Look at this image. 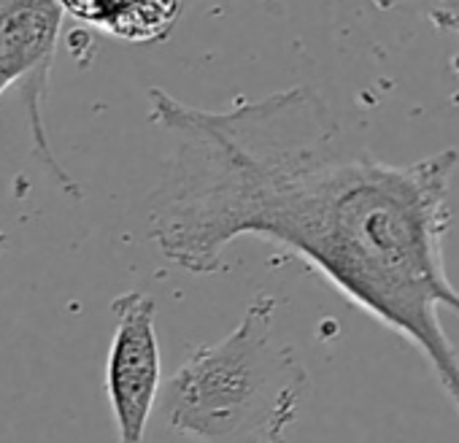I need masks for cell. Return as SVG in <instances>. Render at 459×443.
<instances>
[{
	"label": "cell",
	"mask_w": 459,
	"mask_h": 443,
	"mask_svg": "<svg viewBox=\"0 0 459 443\" xmlns=\"http://www.w3.org/2000/svg\"><path fill=\"white\" fill-rule=\"evenodd\" d=\"M149 119L173 138L146 219L173 265L219 274L249 236L290 249L411 343L459 413V352L440 325V308L459 314L443 255L456 149L386 162L311 87L224 111L152 87Z\"/></svg>",
	"instance_id": "obj_1"
},
{
	"label": "cell",
	"mask_w": 459,
	"mask_h": 443,
	"mask_svg": "<svg viewBox=\"0 0 459 443\" xmlns=\"http://www.w3.org/2000/svg\"><path fill=\"white\" fill-rule=\"evenodd\" d=\"M276 308L273 295H257L221 341L186 354L162 395L170 430L192 443H290L311 376L276 338Z\"/></svg>",
	"instance_id": "obj_2"
},
{
	"label": "cell",
	"mask_w": 459,
	"mask_h": 443,
	"mask_svg": "<svg viewBox=\"0 0 459 443\" xmlns=\"http://www.w3.org/2000/svg\"><path fill=\"white\" fill-rule=\"evenodd\" d=\"M63 20L65 14L57 0H0V98L17 84L22 87L36 154L49 165L71 197H82V189L55 160L41 119ZM4 247L6 236L0 233V249Z\"/></svg>",
	"instance_id": "obj_3"
},
{
	"label": "cell",
	"mask_w": 459,
	"mask_h": 443,
	"mask_svg": "<svg viewBox=\"0 0 459 443\" xmlns=\"http://www.w3.org/2000/svg\"><path fill=\"white\" fill-rule=\"evenodd\" d=\"M117 327L106 360V395L119 443H146V427L162 387L154 300L146 292L114 298Z\"/></svg>",
	"instance_id": "obj_4"
},
{
	"label": "cell",
	"mask_w": 459,
	"mask_h": 443,
	"mask_svg": "<svg viewBox=\"0 0 459 443\" xmlns=\"http://www.w3.org/2000/svg\"><path fill=\"white\" fill-rule=\"evenodd\" d=\"M65 17L127 44H160L176 28L184 0H57Z\"/></svg>",
	"instance_id": "obj_5"
},
{
	"label": "cell",
	"mask_w": 459,
	"mask_h": 443,
	"mask_svg": "<svg viewBox=\"0 0 459 443\" xmlns=\"http://www.w3.org/2000/svg\"><path fill=\"white\" fill-rule=\"evenodd\" d=\"M392 4H408L419 12H424L432 25L448 17H459V0H392Z\"/></svg>",
	"instance_id": "obj_6"
},
{
	"label": "cell",
	"mask_w": 459,
	"mask_h": 443,
	"mask_svg": "<svg viewBox=\"0 0 459 443\" xmlns=\"http://www.w3.org/2000/svg\"><path fill=\"white\" fill-rule=\"evenodd\" d=\"M435 28H440V30H451V33H456L459 36V17H448V20H440Z\"/></svg>",
	"instance_id": "obj_7"
}]
</instances>
